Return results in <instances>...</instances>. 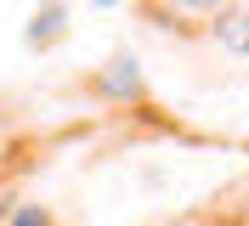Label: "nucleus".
I'll use <instances>...</instances> for the list:
<instances>
[{
    "label": "nucleus",
    "instance_id": "f257e3e1",
    "mask_svg": "<svg viewBox=\"0 0 249 226\" xmlns=\"http://www.w3.org/2000/svg\"><path fill=\"white\" fill-rule=\"evenodd\" d=\"M96 90H102V96H136L142 90V74H136V62H108V74L96 79Z\"/></svg>",
    "mask_w": 249,
    "mask_h": 226
},
{
    "label": "nucleus",
    "instance_id": "f03ea898",
    "mask_svg": "<svg viewBox=\"0 0 249 226\" xmlns=\"http://www.w3.org/2000/svg\"><path fill=\"white\" fill-rule=\"evenodd\" d=\"M215 34H221V45H227V51L249 57V12H227V17L215 23Z\"/></svg>",
    "mask_w": 249,
    "mask_h": 226
},
{
    "label": "nucleus",
    "instance_id": "7ed1b4c3",
    "mask_svg": "<svg viewBox=\"0 0 249 226\" xmlns=\"http://www.w3.org/2000/svg\"><path fill=\"white\" fill-rule=\"evenodd\" d=\"M12 226H51V221H46L40 209H17V221H12Z\"/></svg>",
    "mask_w": 249,
    "mask_h": 226
},
{
    "label": "nucleus",
    "instance_id": "20e7f679",
    "mask_svg": "<svg viewBox=\"0 0 249 226\" xmlns=\"http://www.w3.org/2000/svg\"><path fill=\"white\" fill-rule=\"evenodd\" d=\"M176 6H187V12H210V6H221V0H176Z\"/></svg>",
    "mask_w": 249,
    "mask_h": 226
},
{
    "label": "nucleus",
    "instance_id": "39448f33",
    "mask_svg": "<svg viewBox=\"0 0 249 226\" xmlns=\"http://www.w3.org/2000/svg\"><path fill=\"white\" fill-rule=\"evenodd\" d=\"M102 6H113V0H102Z\"/></svg>",
    "mask_w": 249,
    "mask_h": 226
}]
</instances>
